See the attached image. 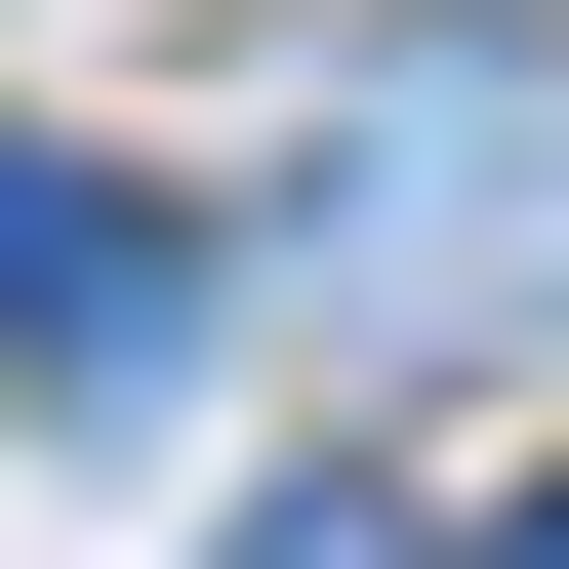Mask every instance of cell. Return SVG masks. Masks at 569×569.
Listing matches in <instances>:
<instances>
[{
  "label": "cell",
  "instance_id": "obj_1",
  "mask_svg": "<svg viewBox=\"0 0 569 569\" xmlns=\"http://www.w3.org/2000/svg\"><path fill=\"white\" fill-rule=\"evenodd\" d=\"M326 284H367V326H529L569 284V82H326Z\"/></svg>",
  "mask_w": 569,
  "mask_h": 569
},
{
  "label": "cell",
  "instance_id": "obj_2",
  "mask_svg": "<svg viewBox=\"0 0 569 569\" xmlns=\"http://www.w3.org/2000/svg\"><path fill=\"white\" fill-rule=\"evenodd\" d=\"M0 367H41V407H163V367H203V244H163V163L0 122Z\"/></svg>",
  "mask_w": 569,
  "mask_h": 569
},
{
  "label": "cell",
  "instance_id": "obj_3",
  "mask_svg": "<svg viewBox=\"0 0 569 569\" xmlns=\"http://www.w3.org/2000/svg\"><path fill=\"white\" fill-rule=\"evenodd\" d=\"M203 569H407V529H367V488H244V529H203Z\"/></svg>",
  "mask_w": 569,
  "mask_h": 569
},
{
  "label": "cell",
  "instance_id": "obj_4",
  "mask_svg": "<svg viewBox=\"0 0 569 569\" xmlns=\"http://www.w3.org/2000/svg\"><path fill=\"white\" fill-rule=\"evenodd\" d=\"M488 569H569V488H529V529H488Z\"/></svg>",
  "mask_w": 569,
  "mask_h": 569
}]
</instances>
